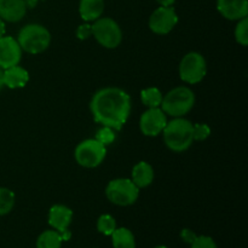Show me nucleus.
Returning a JSON list of instances; mask_svg holds the SVG:
<instances>
[{
  "label": "nucleus",
  "mask_w": 248,
  "mask_h": 248,
  "mask_svg": "<svg viewBox=\"0 0 248 248\" xmlns=\"http://www.w3.org/2000/svg\"><path fill=\"white\" fill-rule=\"evenodd\" d=\"M90 109L96 123L120 131L131 111V98L119 87H106L93 94Z\"/></svg>",
  "instance_id": "1"
},
{
  "label": "nucleus",
  "mask_w": 248,
  "mask_h": 248,
  "mask_svg": "<svg viewBox=\"0 0 248 248\" xmlns=\"http://www.w3.org/2000/svg\"><path fill=\"white\" fill-rule=\"evenodd\" d=\"M165 144L172 152H186L193 144V124L183 118H174L167 121L164 131Z\"/></svg>",
  "instance_id": "2"
},
{
  "label": "nucleus",
  "mask_w": 248,
  "mask_h": 248,
  "mask_svg": "<svg viewBox=\"0 0 248 248\" xmlns=\"http://www.w3.org/2000/svg\"><path fill=\"white\" fill-rule=\"evenodd\" d=\"M195 104V94L189 87L179 86L171 90L162 97L161 109L165 114L173 118L186 115Z\"/></svg>",
  "instance_id": "3"
},
{
  "label": "nucleus",
  "mask_w": 248,
  "mask_h": 248,
  "mask_svg": "<svg viewBox=\"0 0 248 248\" xmlns=\"http://www.w3.org/2000/svg\"><path fill=\"white\" fill-rule=\"evenodd\" d=\"M51 35L47 29L41 24H27L19 31L17 43L21 48L31 55H38L44 52L48 47Z\"/></svg>",
  "instance_id": "4"
},
{
  "label": "nucleus",
  "mask_w": 248,
  "mask_h": 248,
  "mask_svg": "<svg viewBox=\"0 0 248 248\" xmlns=\"http://www.w3.org/2000/svg\"><path fill=\"white\" fill-rule=\"evenodd\" d=\"M106 195L111 203L118 206H130L137 201L140 188L128 178H116L108 183Z\"/></svg>",
  "instance_id": "5"
},
{
  "label": "nucleus",
  "mask_w": 248,
  "mask_h": 248,
  "mask_svg": "<svg viewBox=\"0 0 248 248\" xmlns=\"http://www.w3.org/2000/svg\"><path fill=\"white\" fill-rule=\"evenodd\" d=\"M92 34L99 45L107 48H115L123 40V31L119 24L109 17H99L92 24Z\"/></svg>",
  "instance_id": "6"
},
{
  "label": "nucleus",
  "mask_w": 248,
  "mask_h": 248,
  "mask_svg": "<svg viewBox=\"0 0 248 248\" xmlns=\"http://www.w3.org/2000/svg\"><path fill=\"white\" fill-rule=\"evenodd\" d=\"M107 148L97 140H85L75 148L74 156L78 164L86 169L99 166L106 159Z\"/></svg>",
  "instance_id": "7"
},
{
  "label": "nucleus",
  "mask_w": 248,
  "mask_h": 248,
  "mask_svg": "<svg viewBox=\"0 0 248 248\" xmlns=\"http://www.w3.org/2000/svg\"><path fill=\"white\" fill-rule=\"evenodd\" d=\"M207 73V65L202 55L198 52H189L182 58L179 64V77L184 82L190 85L202 81Z\"/></svg>",
  "instance_id": "8"
},
{
  "label": "nucleus",
  "mask_w": 248,
  "mask_h": 248,
  "mask_svg": "<svg viewBox=\"0 0 248 248\" xmlns=\"http://www.w3.org/2000/svg\"><path fill=\"white\" fill-rule=\"evenodd\" d=\"M178 23V16L172 6H160L149 18V28L155 34H169Z\"/></svg>",
  "instance_id": "9"
},
{
  "label": "nucleus",
  "mask_w": 248,
  "mask_h": 248,
  "mask_svg": "<svg viewBox=\"0 0 248 248\" xmlns=\"http://www.w3.org/2000/svg\"><path fill=\"white\" fill-rule=\"evenodd\" d=\"M167 124L166 114L160 107L149 108L142 114L140 120V128L143 135L148 137H156L164 131Z\"/></svg>",
  "instance_id": "10"
},
{
  "label": "nucleus",
  "mask_w": 248,
  "mask_h": 248,
  "mask_svg": "<svg viewBox=\"0 0 248 248\" xmlns=\"http://www.w3.org/2000/svg\"><path fill=\"white\" fill-rule=\"evenodd\" d=\"M22 48L12 36L0 38V68L7 69L17 65L21 61Z\"/></svg>",
  "instance_id": "11"
},
{
  "label": "nucleus",
  "mask_w": 248,
  "mask_h": 248,
  "mask_svg": "<svg viewBox=\"0 0 248 248\" xmlns=\"http://www.w3.org/2000/svg\"><path fill=\"white\" fill-rule=\"evenodd\" d=\"M73 219V211L64 205H53L48 211V224L62 235L67 234Z\"/></svg>",
  "instance_id": "12"
},
{
  "label": "nucleus",
  "mask_w": 248,
  "mask_h": 248,
  "mask_svg": "<svg viewBox=\"0 0 248 248\" xmlns=\"http://www.w3.org/2000/svg\"><path fill=\"white\" fill-rule=\"evenodd\" d=\"M217 10L224 18L239 21L248 15V0H217Z\"/></svg>",
  "instance_id": "13"
},
{
  "label": "nucleus",
  "mask_w": 248,
  "mask_h": 248,
  "mask_svg": "<svg viewBox=\"0 0 248 248\" xmlns=\"http://www.w3.org/2000/svg\"><path fill=\"white\" fill-rule=\"evenodd\" d=\"M27 12V4L24 0H0V18L2 21L19 22Z\"/></svg>",
  "instance_id": "14"
},
{
  "label": "nucleus",
  "mask_w": 248,
  "mask_h": 248,
  "mask_svg": "<svg viewBox=\"0 0 248 248\" xmlns=\"http://www.w3.org/2000/svg\"><path fill=\"white\" fill-rule=\"evenodd\" d=\"M29 81V73L18 64L4 69V86L9 89H22Z\"/></svg>",
  "instance_id": "15"
},
{
  "label": "nucleus",
  "mask_w": 248,
  "mask_h": 248,
  "mask_svg": "<svg viewBox=\"0 0 248 248\" xmlns=\"http://www.w3.org/2000/svg\"><path fill=\"white\" fill-rule=\"evenodd\" d=\"M104 11V0H80V16L86 22H94Z\"/></svg>",
  "instance_id": "16"
},
{
  "label": "nucleus",
  "mask_w": 248,
  "mask_h": 248,
  "mask_svg": "<svg viewBox=\"0 0 248 248\" xmlns=\"http://www.w3.org/2000/svg\"><path fill=\"white\" fill-rule=\"evenodd\" d=\"M154 179V170L152 165L145 161H140L135 165L132 170V182L138 188H145L150 186Z\"/></svg>",
  "instance_id": "17"
},
{
  "label": "nucleus",
  "mask_w": 248,
  "mask_h": 248,
  "mask_svg": "<svg viewBox=\"0 0 248 248\" xmlns=\"http://www.w3.org/2000/svg\"><path fill=\"white\" fill-rule=\"evenodd\" d=\"M110 236L114 248H136L135 235L127 228H116Z\"/></svg>",
  "instance_id": "18"
},
{
  "label": "nucleus",
  "mask_w": 248,
  "mask_h": 248,
  "mask_svg": "<svg viewBox=\"0 0 248 248\" xmlns=\"http://www.w3.org/2000/svg\"><path fill=\"white\" fill-rule=\"evenodd\" d=\"M62 235L56 230H45L36 240V248H61Z\"/></svg>",
  "instance_id": "19"
},
{
  "label": "nucleus",
  "mask_w": 248,
  "mask_h": 248,
  "mask_svg": "<svg viewBox=\"0 0 248 248\" xmlns=\"http://www.w3.org/2000/svg\"><path fill=\"white\" fill-rule=\"evenodd\" d=\"M162 97L164 96H162L161 91L156 87H149L140 92V99L148 108H157L161 106Z\"/></svg>",
  "instance_id": "20"
},
{
  "label": "nucleus",
  "mask_w": 248,
  "mask_h": 248,
  "mask_svg": "<svg viewBox=\"0 0 248 248\" xmlns=\"http://www.w3.org/2000/svg\"><path fill=\"white\" fill-rule=\"evenodd\" d=\"M15 206L14 191L7 188H0V216H5L12 211Z\"/></svg>",
  "instance_id": "21"
},
{
  "label": "nucleus",
  "mask_w": 248,
  "mask_h": 248,
  "mask_svg": "<svg viewBox=\"0 0 248 248\" xmlns=\"http://www.w3.org/2000/svg\"><path fill=\"white\" fill-rule=\"evenodd\" d=\"M116 229V222L110 215L99 216L97 220V230L106 236H110Z\"/></svg>",
  "instance_id": "22"
},
{
  "label": "nucleus",
  "mask_w": 248,
  "mask_h": 248,
  "mask_svg": "<svg viewBox=\"0 0 248 248\" xmlns=\"http://www.w3.org/2000/svg\"><path fill=\"white\" fill-rule=\"evenodd\" d=\"M235 39L242 46L248 45V19L247 17L239 19L235 28Z\"/></svg>",
  "instance_id": "23"
},
{
  "label": "nucleus",
  "mask_w": 248,
  "mask_h": 248,
  "mask_svg": "<svg viewBox=\"0 0 248 248\" xmlns=\"http://www.w3.org/2000/svg\"><path fill=\"white\" fill-rule=\"evenodd\" d=\"M94 140H98L99 143H102L103 145H108L110 143L114 142L115 140V135H114V130L110 127H107V126H103L101 130L97 132L96 138Z\"/></svg>",
  "instance_id": "24"
},
{
  "label": "nucleus",
  "mask_w": 248,
  "mask_h": 248,
  "mask_svg": "<svg viewBox=\"0 0 248 248\" xmlns=\"http://www.w3.org/2000/svg\"><path fill=\"white\" fill-rule=\"evenodd\" d=\"M210 135L211 128L206 124H195V125H193L194 140H205Z\"/></svg>",
  "instance_id": "25"
},
{
  "label": "nucleus",
  "mask_w": 248,
  "mask_h": 248,
  "mask_svg": "<svg viewBox=\"0 0 248 248\" xmlns=\"http://www.w3.org/2000/svg\"><path fill=\"white\" fill-rule=\"evenodd\" d=\"M190 248H218L217 244L215 242V240L210 236H206V235H201V236H196V239L194 240L193 244L190 245Z\"/></svg>",
  "instance_id": "26"
},
{
  "label": "nucleus",
  "mask_w": 248,
  "mask_h": 248,
  "mask_svg": "<svg viewBox=\"0 0 248 248\" xmlns=\"http://www.w3.org/2000/svg\"><path fill=\"white\" fill-rule=\"evenodd\" d=\"M92 35V26L89 23L81 24L77 29V36L80 40H86L87 38Z\"/></svg>",
  "instance_id": "27"
},
{
  "label": "nucleus",
  "mask_w": 248,
  "mask_h": 248,
  "mask_svg": "<svg viewBox=\"0 0 248 248\" xmlns=\"http://www.w3.org/2000/svg\"><path fill=\"white\" fill-rule=\"evenodd\" d=\"M196 236H198V235H196L195 232H194L193 230H190V229H183L181 232L182 240H183V241L186 242V244H188V245L193 244L194 240L196 239Z\"/></svg>",
  "instance_id": "28"
},
{
  "label": "nucleus",
  "mask_w": 248,
  "mask_h": 248,
  "mask_svg": "<svg viewBox=\"0 0 248 248\" xmlns=\"http://www.w3.org/2000/svg\"><path fill=\"white\" fill-rule=\"evenodd\" d=\"M160 4V6H172L176 0H156Z\"/></svg>",
  "instance_id": "29"
},
{
  "label": "nucleus",
  "mask_w": 248,
  "mask_h": 248,
  "mask_svg": "<svg viewBox=\"0 0 248 248\" xmlns=\"http://www.w3.org/2000/svg\"><path fill=\"white\" fill-rule=\"evenodd\" d=\"M5 35V22L0 18V38Z\"/></svg>",
  "instance_id": "30"
},
{
  "label": "nucleus",
  "mask_w": 248,
  "mask_h": 248,
  "mask_svg": "<svg viewBox=\"0 0 248 248\" xmlns=\"http://www.w3.org/2000/svg\"><path fill=\"white\" fill-rule=\"evenodd\" d=\"M4 87V69L0 68V90Z\"/></svg>",
  "instance_id": "31"
},
{
  "label": "nucleus",
  "mask_w": 248,
  "mask_h": 248,
  "mask_svg": "<svg viewBox=\"0 0 248 248\" xmlns=\"http://www.w3.org/2000/svg\"><path fill=\"white\" fill-rule=\"evenodd\" d=\"M155 248H169V247H166V246H157V247H155Z\"/></svg>",
  "instance_id": "32"
}]
</instances>
